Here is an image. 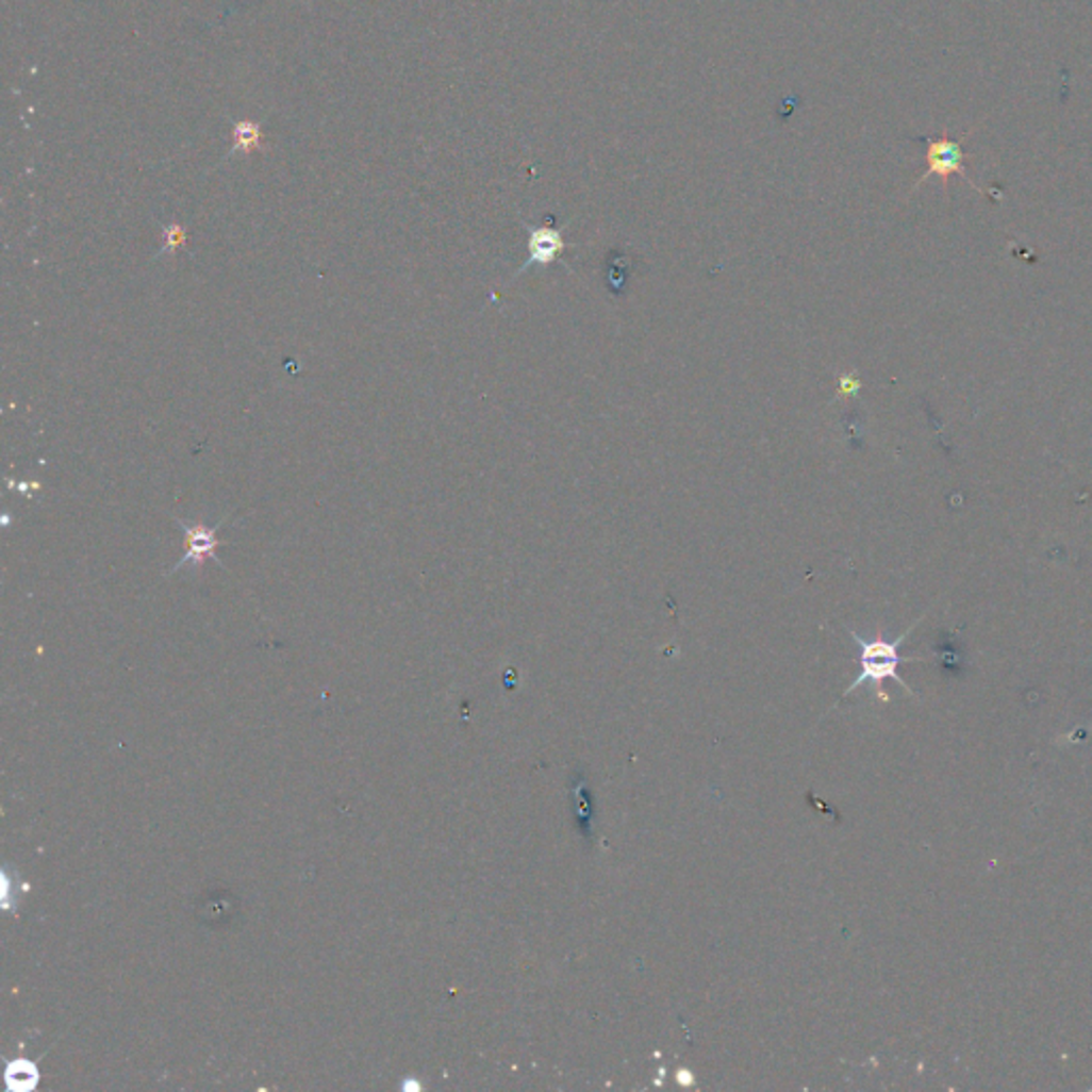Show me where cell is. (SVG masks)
<instances>
[{
    "mask_svg": "<svg viewBox=\"0 0 1092 1092\" xmlns=\"http://www.w3.org/2000/svg\"><path fill=\"white\" fill-rule=\"evenodd\" d=\"M841 382H843V386H841V388H843L845 393H856V391L860 388V382H858V380H851L849 376L841 378Z\"/></svg>",
    "mask_w": 1092,
    "mask_h": 1092,
    "instance_id": "6",
    "label": "cell"
},
{
    "mask_svg": "<svg viewBox=\"0 0 1092 1092\" xmlns=\"http://www.w3.org/2000/svg\"><path fill=\"white\" fill-rule=\"evenodd\" d=\"M165 237H167V239H165V246H163V250H161L156 257H161V254H165V252L176 254V252H178V248L186 242V231H184V227H180V225H171V227H165Z\"/></svg>",
    "mask_w": 1092,
    "mask_h": 1092,
    "instance_id": "5",
    "label": "cell"
},
{
    "mask_svg": "<svg viewBox=\"0 0 1092 1092\" xmlns=\"http://www.w3.org/2000/svg\"><path fill=\"white\" fill-rule=\"evenodd\" d=\"M973 135V129L966 131L960 139L952 137L947 131H943L941 135L937 137H922V142L926 144V171L920 176V180L913 184V191H917L922 186V182H926L930 176H939L941 178V184H943V193L947 195V188H949V178L952 176H960L969 186H973V191H977L979 195H986V197H992L994 193L992 191H983L979 188L964 171V152H962V144L966 142V137Z\"/></svg>",
    "mask_w": 1092,
    "mask_h": 1092,
    "instance_id": "2",
    "label": "cell"
},
{
    "mask_svg": "<svg viewBox=\"0 0 1092 1092\" xmlns=\"http://www.w3.org/2000/svg\"><path fill=\"white\" fill-rule=\"evenodd\" d=\"M178 525L184 529V535H186V553L184 558L165 573V577H173L178 575L180 570H186V568H195L199 570L208 560H214L218 566H222V560L216 556V551L222 546V540L218 537V531L227 525L225 520L210 527V525H191L186 523L184 518L176 516Z\"/></svg>",
    "mask_w": 1092,
    "mask_h": 1092,
    "instance_id": "3",
    "label": "cell"
},
{
    "mask_svg": "<svg viewBox=\"0 0 1092 1092\" xmlns=\"http://www.w3.org/2000/svg\"><path fill=\"white\" fill-rule=\"evenodd\" d=\"M924 617H920L907 632H903L896 641H886L881 636H877L875 641H864L860 634L856 632H849L851 639L856 641L858 649H860V675L856 677V681L845 690L843 696H849L854 690L866 685V683H873L875 688H879L886 679H892L894 683H898L905 692L913 694L909 690V685L903 681V677L898 675V666L903 662H917L920 658H903L898 653L900 645L905 643V639L913 632V628L922 622Z\"/></svg>",
    "mask_w": 1092,
    "mask_h": 1092,
    "instance_id": "1",
    "label": "cell"
},
{
    "mask_svg": "<svg viewBox=\"0 0 1092 1092\" xmlns=\"http://www.w3.org/2000/svg\"><path fill=\"white\" fill-rule=\"evenodd\" d=\"M527 227V261L520 265V269L514 274L520 276L523 271H527L529 267L533 265H540V267H549L551 263L560 261V257L564 254L566 250V239H564V233L562 229H556V227Z\"/></svg>",
    "mask_w": 1092,
    "mask_h": 1092,
    "instance_id": "4",
    "label": "cell"
}]
</instances>
